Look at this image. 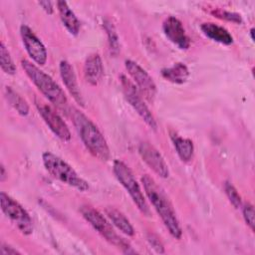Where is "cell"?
<instances>
[{
  "label": "cell",
  "instance_id": "obj_1",
  "mask_svg": "<svg viewBox=\"0 0 255 255\" xmlns=\"http://www.w3.org/2000/svg\"><path fill=\"white\" fill-rule=\"evenodd\" d=\"M141 183L147 198L161 218L170 235L175 239H179L181 237L182 230L172 204L163 189L148 174L141 176Z\"/></svg>",
  "mask_w": 255,
  "mask_h": 255
},
{
  "label": "cell",
  "instance_id": "obj_2",
  "mask_svg": "<svg viewBox=\"0 0 255 255\" xmlns=\"http://www.w3.org/2000/svg\"><path fill=\"white\" fill-rule=\"evenodd\" d=\"M71 117L75 128L87 149L98 159L107 161L111 157L110 147L97 126L82 112L73 109Z\"/></svg>",
  "mask_w": 255,
  "mask_h": 255
},
{
  "label": "cell",
  "instance_id": "obj_3",
  "mask_svg": "<svg viewBox=\"0 0 255 255\" xmlns=\"http://www.w3.org/2000/svg\"><path fill=\"white\" fill-rule=\"evenodd\" d=\"M21 66L33 84L54 106L64 112L68 111V100L64 91L48 74L28 60H22Z\"/></svg>",
  "mask_w": 255,
  "mask_h": 255
},
{
  "label": "cell",
  "instance_id": "obj_4",
  "mask_svg": "<svg viewBox=\"0 0 255 255\" xmlns=\"http://www.w3.org/2000/svg\"><path fill=\"white\" fill-rule=\"evenodd\" d=\"M80 211L83 217L107 241H109L111 244L115 245L116 247L120 248L124 253H127V254L135 253V251L132 250L130 244L115 231L112 223L108 221L107 218L101 212H99L97 209H95L90 205L81 206Z\"/></svg>",
  "mask_w": 255,
  "mask_h": 255
},
{
  "label": "cell",
  "instance_id": "obj_5",
  "mask_svg": "<svg viewBox=\"0 0 255 255\" xmlns=\"http://www.w3.org/2000/svg\"><path fill=\"white\" fill-rule=\"evenodd\" d=\"M42 159L47 171L56 179L80 191H87L89 189V183L60 156L46 151L42 154Z\"/></svg>",
  "mask_w": 255,
  "mask_h": 255
},
{
  "label": "cell",
  "instance_id": "obj_6",
  "mask_svg": "<svg viewBox=\"0 0 255 255\" xmlns=\"http://www.w3.org/2000/svg\"><path fill=\"white\" fill-rule=\"evenodd\" d=\"M113 170H114V173H115L117 179L128 191V193L129 194V196L131 197L132 201L134 202L136 207L139 209V211L143 215L148 216L150 214L148 205H147L144 195L141 191V188H140L138 182L136 181L130 168L122 160L117 159L114 161Z\"/></svg>",
  "mask_w": 255,
  "mask_h": 255
},
{
  "label": "cell",
  "instance_id": "obj_7",
  "mask_svg": "<svg viewBox=\"0 0 255 255\" xmlns=\"http://www.w3.org/2000/svg\"><path fill=\"white\" fill-rule=\"evenodd\" d=\"M0 203L3 213L17 226V228L25 235H29L33 231V223L29 213L14 198L5 192L0 193Z\"/></svg>",
  "mask_w": 255,
  "mask_h": 255
},
{
  "label": "cell",
  "instance_id": "obj_8",
  "mask_svg": "<svg viewBox=\"0 0 255 255\" xmlns=\"http://www.w3.org/2000/svg\"><path fill=\"white\" fill-rule=\"evenodd\" d=\"M121 84L123 87L124 95L132 109L137 113V115L143 120V122L152 129H156V121L149 111L148 107L145 105L141 94L138 89L125 76H121Z\"/></svg>",
  "mask_w": 255,
  "mask_h": 255
},
{
  "label": "cell",
  "instance_id": "obj_9",
  "mask_svg": "<svg viewBox=\"0 0 255 255\" xmlns=\"http://www.w3.org/2000/svg\"><path fill=\"white\" fill-rule=\"evenodd\" d=\"M35 105L38 110V113L41 115L42 119L49 127V128L54 132V134L64 141L70 140L71 131L67 124L58 115V113H56V111L50 105L46 104L45 102L39 99H36Z\"/></svg>",
  "mask_w": 255,
  "mask_h": 255
},
{
  "label": "cell",
  "instance_id": "obj_10",
  "mask_svg": "<svg viewBox=\"0 0 255 255\" xmlns=\"http://www.w3.org/2000/svg\"><path fill=\"white\" fill-rule=\"evenodd\" d=\"M125 64L128 73L134 81L141 96H143L149 103H152L156 95V86L152 78L136 62L132 60H126Z\"/></svg>",
  "mask_w": 255,
  "mask_h": 255
},
{
  "label": "cell",
  "instance_id": "obj_11",
  "mask_svg": "<svg viewBox=\"0 0 255 255\" xmlns=\"http://www.w3.org/2000/svg\"><path fill=\"white\" fill-rule=\"evenodd\" d=\"M138 152L142 160L160 177L166 178L169 175L168 165L161 153L149 142L142 141L138 146Z\"/></svg>",
  "mask_w": 255,
  "mask_h": 255
},
{
  "label": "cell",
  "instance_id": "obj_12",
  "mask_svg": "<svg viewBox=\"0 0 255 255\" xmlns=\"http://www.w3.org/2000/svg\"><path fill=\"white\" fill-rule=\"evenodd\" d=\"M20 34L24 47L32 60L38 65H44L47 61V51L41 40L26 25L21 26Z\"/></svg>",
  "mask_w": 255,
  "mask_h": 255
},
{
  "label": "cell",
  "instance_id": "obj_13",
  "mask_svg": "<svg viewBox=\"0 0 255 255\" xmlns=\"http://www.w3.org/2000/svg\"><path fill=\"white\" fill-rule=\"evenodd\" d=\"M162 30L167 39L181 50H186L190 46V39L180 20L173 16L167 17L163 24Z\"/></svg>",
  "mask_w": 255,
  "mask_h": 255
},
{
  "label": "cell",
  "instance_id": "obj_14",
  "mask_svg": "<svg viewBox=\"0 0 255 255\" xmlns=\"http://www.w3.org/2000/svg\"><path fill=\"white\" fill-rule=\"evenodd\" d=\"M60 75L63 80V83L65 84L67 90L69 91L70 95L73 97V99L82 107L85 106V102L77 81V77L75 74V71L71 64L65 60L60 62Z\"/></svg>",
  "mask_w": 255,
  "mask_h": 255
},
{
  "label": "cell",
  "instance_id": "obj_15",
  "mask_svg": "<svg viewBox=\"0 0 255 255\" xmlns=\"http://www.w3.org/2000/svg\"><path fill=\"white\" fill-rule=\"evenodd\" d=\"M84 73L89 84L93 86L98 85L104 75L103 62L99 54L94 53L87 57L84 65Z\"/></svg>",
  "mask_w": 255,
  "mask_h": 255
},
{
  "label": "cell",
  "instance_id": "obj_16",
  "mask_svg": "<svg viewBox=\"0 0 255 255\" xmlns=\"http://www.w3.org/2000/svg\"><path fill=\"white\" fill-rule=\"evenodd\" d=\"M200 29L206 37L215 42H218L223 45H231L233 43V37L228 32V30L215 23H203L200 26Z\"/></svg>",
  "mask_w": 255,
  "mask_h": 255
},
{
  "label": "cell",
  "instance_id": "obj_17",
  "mask_svg": "<svg viewBox=\"0 0 255 255\" xmlns=\"http://www.w3.org/2000/svg\"><path fill=\"white\" fill-rule=\"evenodd\" d=\"M58 11L60 14V18L64 24V26L67 28V30L72 35H78L80 31V21L75 15V13L71 10V8L68 6L67 2L65 1H58L57 3Z\"/></svg>",
  "mask_w": 255,
  "mask_h": 255
},
{
  "label": "cell",
  "instance_id": "obj_18",
  "mask_svg": "<svg viewBox=\"0 0 255 255\" xmlns=\"http://www.w3.org/2000/svg\"><path fill=\"white\" fill-rule=\"evenodd\" d=\"M106 215L111 220V222L124 234L128 236H132L134 234V229L130 224L129 220L117 208L115 207H106Z\"/></svg>",
  "mask_w": 255,
  "mask_h": 255
},
{
  "label": "cell",
  "instance_id": "obj_19",
  "mask_svg": "<svg viewBox=\"0 0 255 255\" xmlns=\"http://www.w3.org/2000/svg\"><path fill=\"white\" fill-rule=\"evenodd\" d=\"M161 76L173 84H183L189 77V71L186 65L178 62L171 67L162 69Z\"/></svg>",
  "mask_w": 255,
  "mask_h": 255
},
{
  "label": "cell",
  "instance_id": "obj_20",
  "mask_svg": "<svg viewBox=\"0 0 255 255\" xmlns=\"http://www.w3.org/2000/svg\"><path fill=\"white\" fill-rule=\"evenodd\" d=\"M171 139L179 158L184 162L190 161L194 152V146H193L192 140L189 138L181 137L179 135H175V134L171 136Z\"/></svg>",
  "mask_w": 255,
  "mask_h": 255
},
{
  "label": "cell",
  "instance_id": "obj_21",
  "mask_svg": "<svg viewBox=\"0 0 255 255\" xmlns=\"http://www.w3.org/2000/svg\"><path fill=\"white\" fill-rule=\"evenodd\" d=\"M5 97L10 106H12L19 115L27 116L29 114V106L27 102L10 87H6Z\"/></svg>",
  "mask_w": 255,
  "mask_h": 255
},
{
  "label": "cell",
  "instance_id": "obj_22",
  "mask_svg": "<svg viewBox=\"0 0 255 255\" xmlns=\"http://www.w3.org/2000/svg\"><path fill=\"white\" fill-rule=\"evenodd\" d=\"M0 65H1V69L4 73H6L8 75L15 74L16 67L14 65V62L10 56L8 49L6 48V46L3 42H1V44H0Z\"/></svg>",
  "mask_w": 255,
  "mask_h": 255
},
{
  "label": "cell",
  "instance_id": "obj_23",
  "mask_svg": "<svg viewBox=\"0 0 255 255\" xmlns=\"http://www.w3.org/2000/svg\"><path fill=\"white\" fill-rule=\"evenodd\" d=\"M104 28L107 32L108 39H109V44L110 48L113 54H118L120 51V42H119V36L118 33L115 29V26L110 20H105L104 21Z\"/></svg>",
  "mask_w": 255,
  "mask_h": 255
},
{
  "label": "cell",
  "instance_id": "obj_24",
  "mask_svg": "<svg viewBox=\"0 0 255 255\" xmlns=\"http://www.w3.org/2000/svg\"><path fill=\"white\" fill-rule=\"evenodd\" d=\"M210 12L214 17H217L219 19L230 21V22H233V23H236V24H240L242 22L240 14L235 13V12L226 11V10H222V9H219V8L213 9Z\"/></svg>",
  "mask_w": 255,
  "mask_h": 255
},
{
  "label": "cell",
  "instance_id": "obj_25",
  "mask_svg": "<svg viewBox=\"0 0 255 255\" xmlns=\"http://www.w3.org/2000/svg\"><path fill=\"white\" fill-rule=\"evenodd\" d=\"M224 190H225V193H226L229 201L231 202V204L237 209L240 208L242 206V199H241V196L238 193L237 189L230 182H225Z\"/></svg>",
  "mask_w": 255,
  "mask_h": 255
},
{
  "label": "cell",
  "instance_id": "obj_26",
  "mask_svg": "<svg viewBox=\"0 0 255 255\" xmlns=\"http://www.w3.org/2000/svg\"><path fill=\"white\" fill-rule=\"evenodd\" d=\"M254 215H255V212H254L253 205L250 203L245 204L243 207V217H244L246 224L250 227V229L252 231H254V226H255Z\"/></svg>",
  "mask_w": 255,
  "mask_h": 255
},
{
  "label": "cell",
  "instance_id": "obj_27",
  "mask_svg": "<svg viewBox=\"0 0 255 255\" xmlns=\"http://www.w3.org/2000/svg\"><path fill=\"white\" fill-rule=\"evenodd\" d=\"M147 239H148V242L150 244V246L158 253H163L164 252V248H163V245L161 243V241L159 240V238L153 234H149L147 236Z\"/></svg>",
  "mask_w": 255,
  "mask_h": 255
},
{
  "label": "cell",
  "instance_id": "obj_28",
  "mask_svg": "<svg viewBox=\"0 0 255 255\" xmlns=\"http://www.w3.org/2000/svg\"><path fill=\"white\" fill-rule=\"evenodd\" d=\"M0 253L2 255H14V254H20V252L18 250H16L15 248L5 244V243H2L1 244V247H0Z\"/></svg>",
  "mask_w": 255,
  "mask_h": 255
},
{
  "label": "cell",
  "instance_id": "obj_29",
  "mask_svg": "<svg viewBox=\"0 0 255 255\" xmlns=\"http://www.w3.org/2000/svg\"><path fill=\"white\" fill-rule=\"evenodd\" d=\"M38 4L48 13V14H52L54 9H53V4L51 1H40L38 2Z\"/></svg>",
  "mask_w": 255,
  "mask_h": 255
},
{
  "label": "cell",
  "instance_id": "obj_30",
  "mask_svg": "<svg viewBox=\"0 0 255 255\" xmlns=\"http://www.w3.org/2000/svg\"><path fill=\"white\" fill-rule=\"evenodd\" d=\"M0 170H1V173H0V180H1V181H4V180H5V177H6V172H5V168H4L3 164H1Z\"/></svg>",
  "mask_w": 255,
  "mask_h": 255
},
{
  "label": "cell",
  "instance_id": "obj_31",
  "mask_svg": "<svg viewBox=\"0 0 255 255\" xmlns=\"http://www.w3.org/2000/svg\"><path fill=\"white\" fill-rule=\"evenodd\" d=\"M253 34H254V29H253V28H251V30H250V36H251V39H252V40H254V36H253Z\"/></svg>",
  "mask_w": 255,
  "mask_h": 255
}]
</instances>
